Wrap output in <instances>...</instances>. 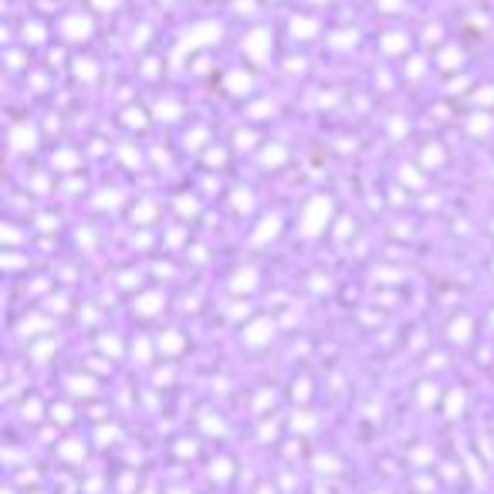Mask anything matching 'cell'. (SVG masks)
<instances>
[{
  "label": "cell",
  "mask_w": 494,
  "mask_h": 494,
  "mask_svg": "<svg viewBox=\"0 0 494 494\" xmlns=\"http://www.w3.org/2000/svg\"><path fill=\"white\" fill-rule=\"evenodd\" d=\"M95 3H98V7H112L115 0H95Z\"/></svg>",
  "instance_id": "6da1fadb"
}]
</instances>
